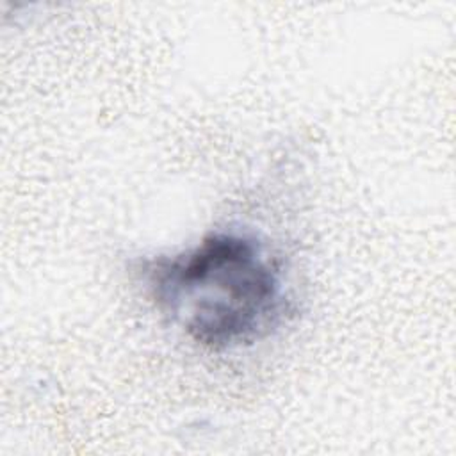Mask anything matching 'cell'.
<instances>
[{
  "label": "cell",
  "instance_id": "cell-1",
  "mask_svg": "<svg viewBox=\"0 0 456 456\" xmlns=\"http://www.w3.org/2000/svg\"><path fill=\"white\" fill-rule=\"evenodd\" d=\"M135 276L162 317L216 353L269 338L294 312L281 255L240 228L214 230L180 251L144 256Z\"/></svg>",
  "mask_w": 456,
  "mask_h": 456
}]
</instances>
